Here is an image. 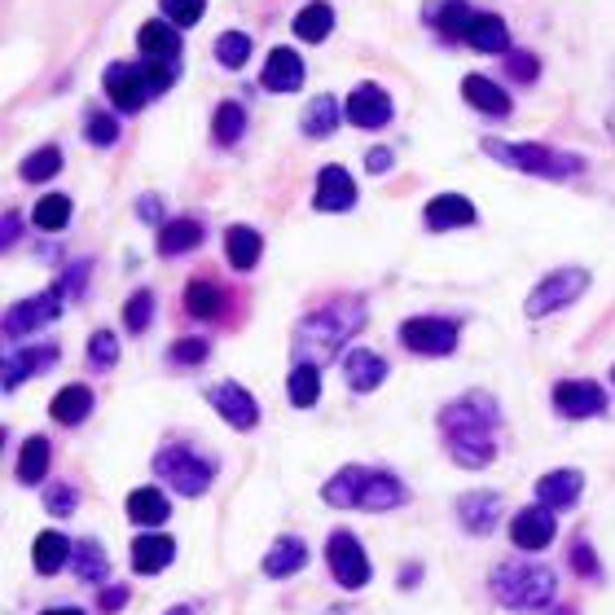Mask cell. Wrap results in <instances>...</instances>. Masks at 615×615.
<instances>
[{
    "label": "cell",
    "mask_w": 615,
    "mask_h": 615,
    "mask_svg": "<svg viewBox=\"0 0 615 615\" xmlns=\"http://www.w3.org/2000/svg\"><path fill=\"white\" fill-rule=\"evenodd\" d=\"M497 400L484 396V391H471L453 404L440 409V435H444V449L457 466L466 471H484L493 457H497Z\"/></svg>",
    "instance_id": "cell-1"
},
{
    "label": "cell",
    "mask_w": 615,
    "mask_h": 615,
    "mask_svg": "<svg viewBox=\"0 0 615 615\" xmlns=\"http://www.w3.org/2000/svg\"><path fill=\"white\" fill-rule=\"evenodd\" d=\"M365 325V308L360 304H330L316 308L300 325L295 334V352H300V365H321L325 356H334L356 330Z\"/></svg>",
    "instance_id": "cell-2"
},
{
    "label": "cell",
    "mask_w": 615,
    "mask_h": 615,
    "mask_svg": "<svg viewBox=\"0 0 615 615\" xmlns=\"http://www.w3.org/2000/svg\"><path fill=\"white\" fill-rule=\"evenodd\" d=\"M559 594V581L550 568L541 563H528V559H515V563H501L493 572V598L506 607V612H541L550 607Z\"/></svg>",
    "instance_id": "cell-3"
},
{
    "label": "cell",
    "mask_w": 615,
    "mask_h": 615,
    "mask_svg": "<svg viewBox=\"0 0 615 615\" xmlns=\"http://www.w3.org/2000/svg\"><path fill=\"white\" fill-rule=\"evenodd\" d=\"M484 154H493L497 163L515 168V172H528V176H550V181H563V176H576L585 168L581 154H559L550 145H510V141H484Z\"/></svg>",
    "instance_id": "cell-4"
},
{
    "label": "cell",
    "mask_w": 615,
    "mask_h": 615,
    "mask_svg": "<svg viewBox=\"0 0 615 615\" xmlns=\"http://www.w3.org/2000/svg\"><path fill=\"white\" fill-rule=\"evenodd\" d=\"M154 475L163 484H172L181 497H203L212 488V479H216V462L203 457L190 444H168V449L154 453Z\"/></svg>",
    "instance_id": "cell-5"
},
{
    "label": "cell",
    "mask_w": 615,
    "mask_h": 615,
    "mask_svg": "<svg viewBox=\"0 0 615 615\" xmlns=\"http://www.w3.org/2000/svg\"><path fill=\"white\" fill-rule=\"evenodd\" d=\"M590 291V273L585 269H559V273H546L541 287L528 295V316H550L559 308H572L581 295Z\"/></svg>",
    "instance_id": "cell-6"
},
{
    "label": "cell",
    "mask_w": 615,
    "mask_h": 615,
    "mask_svg": "<svg viewBox=\"0 0 615 615\" xmlns=\"http://www.w3.org/2000/svg\"><path fill=\"white\" fill-rule=\"evenodd\" d=\"M457 338H462V330L449 316H409L400 325V343L422 356H449L457 347Z\"/></svg>",
    "instance_id": "cell-7"
},
{
    "label": "cell",
    "mask_w": 615,
    "mask_h": 615,
    "mask_svg": "<svg viewBox=\"0 0 615 615\" xmlns=\"http://www.w3.org/2000/svg\"><path fill=\"white\" fill-rule=\"evenodd\" d=\"M325 563H330V576L343 585V590H365L369 585V559H365V546L352 537V532H334L325 541Z\"/></svg>",
    "instance_id": "cell-8"
},
{
    "label": "cell",
    "mask_w": 615,
    "mask_h": 615,
    "mask_svg": "<svg viewBox=\"0 0 615 615\" xmlns=\"http://www.w3.org/2000/svg\"><path fill=\"white\" fill-rule=\"evenodd\" d=\"M62 304H66V291L62 287H48L40 291L35 300H22L4 312V338H22V334H35L40 325L57 321L62 316Z\"/></svg>",
    "instance_id": "cell-9"
},
{
    "label": "cell",
    "mask_w": 615,
    "mask_h": 615,
    "mask_svg": "<svg viewBox=\"0 0 615 615\" xmlns=\"http://www.w3.org/2000/svg\"><path fill=\"white\" fill-rule=\"evenodd\" d=\"M550 400H554V409L563 413V418H598L603 409H607V391L598 387V382H581V378H572V382H559L554 391H550Z\"/></svg>",
    "instance_id": "cell-10"
},
{
    "label": "cell",
    "mask_w": 615,
    "mask_h": 615,
    "mask_svg": "<svg viewBox=\"0 0 615 615\" xmlns=\"http://www.w3.org/2000/svg\"><path fill=\"white\" fill-rule=\"evenodd\" d=\"M554 532H559V519H554L550 506H528V510H519V515L510 519V541H515L519 550H528V554L546 550V546L554 541Z\"/></svg>",
    "instance_id": "cell-11"
},
{
    "label": "cell",
    "mask_w": 615,
    "mask_h": 615,
    "mask_svg": "<svg viewBox=\"0 0 615 615\" xmlns=\"http://www.w3.org/2000/svg\"><path fill=\"white\" fill-rule=\"evenodd\" d=\"M212 404H216V413H220L234 431H251V427L260 422V404H256V396H251L242 382H216V387H212Z\"/></svg>",
    "instance_id": "cell-12"
},
{
    "label": "cell",
    "mask_w": 615,
    "mask_h": 615,
    "mask_svg": "<svg viewBox=\"0 0 615 615\" xmlns=\"http://www.w3.org/2000/svg\"><path fill=\"white\" fill-rule=\"evenodd\" d=\"M106 93H110V101H115L119 110H141V106L154 97V88H150L141 62H137V66H110V75H106Z\"/></svg>",
    "instance_id": "cell-13"
},
{
    "label": "cell",
    "mask_w": 615,
    "mask_h": 615,
    "mask_svg": "<svg viewBox=\"0 0 615 615\" xmlns=\"http://www.w3.org/2000/svg\"><path fill=\"white\" fill-rule=\"evenodd\" d=\"M57 360V347L53 343H40V347H9L4 360H0V374H4V391H13L22 378L48 369Z\"/></svg>",
    "instance_id": "cell-14"
},
{
    "label": "cell",
    "mask_w": 615,
    "mask_h": 615,
    "mask_svg": "<svg viewBox=\"0 0 615 615\" xmlns=\"http://www.w3.org/2000/svg\"><path fill=\"white\" fill-rule=\"evenodd\" d=\"M347 119L356 128H382L391 119V97L378 84H356L347 97Z\"/></svg>",
    "instance_id": "cell-15"
},
{
    "label": "cell",
    "mask_w": 615,
    "mask_h": 615,
    "mask_svg": "<svg viewBox=\"0 0 615 615\" xmlns=\"http://www.w3.org/2000/svg\"><path fill=\"white\" fill-rule=\"evenodd\" d=\"M581 493H585V475L572 471V466H568V471H550V475L537 479V501L550 506V510H568V506H576Z\"/></svg>",
    "instance_id": "cell-16"
},
{
    "label": "cell",
    "mask_w": 615,
    "mask_h": 615,
    "mask_svg": "<svg viewBox=\"0 0 615 615\" xmlns=\"http://www.w3.org/2000/svg\"><path fill=\"white\" fill-rule=\"evenodd\" d=\"M497 515H501V497L497 493H466V497H457V524L471 537H488L497 528Z\"/></svg>",
    "instance_id": "cell-17"
},
{
    "label": "cell",
    "mask_w": 615,
    "mask_h": 615,
    "mask_svg": "<svg viewBox=\"0 0 615 615\" xmlns=\"http://www.w3.org/2000/svg\"><path fill=\"white\" fill-rule=\"evenodd\" d=\"M404 501H409V488H404L396 475H387V471H369L356 510H374V515H382V510H400Z\"/></svg>",
    "instance_id": "cell-18"
},
{
    "label": "cell",
    "mask_w": 615,
    "mask_h": 615,
    "mask_svg": "<svg viewBox=\"0 0 615 615\" xmlns=\"http://www.w3.org/2000/svg\"><path fill=\"white\" fill-rule=\"evenodd\" d=\"M172 559H176V541L163 537V532H141V537L132 541V568H137L141 576H159V572H168Z\"/></svg>",
    "instance_id": "cell-19"
},
{
    "label": "cell",
    "mask_w": 615,
    "mask_h": 615,
    "mask_svg": "<svg viewBox=\"0 0 615 615\" xmlns=\"http://www.w3.org/2000/svg\"><path fill=\"white\" fill-rule=\"evenodd\" d=\"M475 220V203L466 194H435L427 203V229L431 234H444V229H457V225H471Z\"/></svg>",
    "instance_id": "cell-20"
},
{
    "label": "cell",
    "mask_w": 615,
    "mask_h": 615,
    "mask_svg": "<svg viewBox=\"0 0 615 615\" xmlns=\"http://www.w3.org/2000/svg\"><path fill=\"white\" fill-rule=\"evenodd\" d=\"M343 374H347L352 391H374L387 378V360L374 356L369 347H352V352H343Z\"/></svg>",
    "instance_id": "cell-21"
},
{
    "label": "cell",
    "mask_w": 615,
    "mask_h": 615,
    "mask_svg": "<svg viewBox=\"0 0 615 615\" xmlns=\"http://www.w3.org/2000/svg\"><path fill=\"white\" fill-rule=\"evenodd\" d=\"M260 84L273 88V93H295V88L304 84V62H300V53H295V48H273L269 62H265Z\"/></svg>",
    "instance_id": "cell-22"
},
{
    "label": "cell",
    "mask_w": 615,
    "mask_h": 615,
    "mask_svg": "<svg viewBox=\"0 0 615 615\" xmlns=\"http://www.w3.org/2000/svg\"><path fill=\"white\" fill-rule=\"evenodd\" d=\"M365 475H369V466H343V471H334L330 484L321 488L325 506H334V510H356V506H360V493H365Z\"/></svg>",
    "instance_id": "cell-23"
},
{
    "label": "cell",
    "mask_w": 615,
    "mask_h": 615,
    "mask_svg": "<svg viewBox=\"0 0 615 615\" xmlns=\"http://www.w3.org/2000/svg\"><path fill=\"white\" fill-rule=\"evenodd\" d=\"M316 212H347L352 203H356V185H352V176L343 172V168H325L321 176H316Z\"/></svg>",
    "instance_id": "cell-24"
},
{
    "label": "cell",
    "mask_w": 615,
    "mask_h": 615,
    "mask_svg": "<svg viewBox=\"0 0 615 615\" xmlns=\"http://www.w3.org/2000/svg\"><path fill=\"white\" fill-rule=\"evenodd\" d=\"M304 568H308V546L300 537H278L269 546V554H265V576H273V581H287V576H295Z\"/></svg>",
    "instance_id": "cell-25"
},
{
    "label": "cell",
    "mask_w": 615,
    "mask_h": 615,
    "mask_svg": "<svg viewBox=\"0 0 615 615\" xmlns=\"http://www.w3.org/2000/svg\"><path fill=\"white\" fill-rule=\"evenodd\" d=\"M137 48H141L145 57L176 62L185 44H181V31H176L172 22H141V31H137Z\"/></svg>",
    "instance_id": "cell-26"
},
{
    "label": "cell",
    "mask_w": 615,
    "mask_h": 615,
    "mask_svg": "<svg viewBox=\"0 0 615 615\" xmlns=\"http://www.w3.org/2000/svg\"><path fill=\"white\" fill-rule=\"evenodd\" d=\"M48 413H53V422H62V427H79V422L93 413V391H88L84 382H71V387H62V391L53 396Z\"/></svg>",
    "instance_id": "cell-27"
},
{
    "label": "cell",
    "mask_w": 615,
    "mask_h": 615,
    "mask_svg": "<svg viewBox=\"0 0 615 615\" xmlns=\"http://www.w3.org/2000/svg\"><path fill=\"white\" fill-rule=\"evenodd\" d=\"M31 563H35L40 576H57L71 563V541L62 532H40L35 546H31Z\"/></svg>",
    "instance_id": "cell-28"
},
{
    "label": "cell",
    "mask_w": 615,
    "mask_h": 615,
    "mask_svg": "<svg viewBox=\"0 0 615 615\" xmlns=\"http://www.w3.org/2000/svg\"><path fill=\"white\" fill-rule=\"evenodd\" d=\"M462 97H466L475 110H484V115H510V97H506L488 75H466V79H462Z\"/></svg>",
    "instance_id": "cell-29"
},
{
    "label": "cell",
    "mask_w": 615,
    "mask_h": 615,
    "mask_svg": "<svg viewBox=\"0 0 615 615\" xmlns=\"http://www.w3.org/2000/svg\"><path fill=\"white\" fill-rule=\"evenodd\" d=\"M422 13H427L431 26H440L444 35H462V40H466V31L475 22V13L466 9V0H431Z\"/></svg>",
    "instance_id": "cell-30"
},
{
    "label": "cell",
    "mask_w": 615,
    "mask_h": 615,
    "mask_svg": "<svg viewBox=\"0 0 615 615\" xmlns=\"http://www.w3.org/2000/svg\"><path fill=\"white\" fill-rule=\"evenodd\" d=\"M466 44H475L479 53H506L510 48V31L497 13H475L471 31H466Z\"/></svg>",
    "instance_id": "cell-31"
},
{
    "label": "cell",
    "mask_w": 615,
    "mask_h": 615,
    "mask_svg": "<svg viewBox=\"0 0 615 615\" xmlns=\"http://www.w3.org/2000/svg\"><path fill=\"white\" fill-rule=\"evenodd\" d=\"M260 251H265V238L256 234V229H247V225H234L229 229V238H225V256H229V265L234 269H256L260 265Z\"/></svg>",
    "instance_id": "cell-32"
},
{
    "label": "cell",
    "mask_w": 615,
    "mask_h": 615,
    "mask_svg": "<svg viewBox=\"0 0 615 615\" xmlns=\"http://www.w3.org/2000/svg\"><path fill=\"white\" fill-rule=\"evenodd\" d=\"M128 519H132L137 528H159V524H168V497H163L159 488H137V493H128Z\"/></svg>",
    "instance_id": "cell-33"
},
{
    "label": "cell",
    "mask_w": 615,
    "mask_h": 615,
    "mask_svg": "<svg viewBox=\"0 0 615 615\" xmlns=\"http://www.w3.org/2000/svg\"><path fill=\"white\" fill-rule=\"evenodd\" d=\"M203 242V225L198 220H168L159 229V256H190Z\"/></svg>",
    "instance_id": "cell-34"
},
{
    "label": "cell",
    "mask_w": 615,
    "mask_h": 615,
    "mask_svg": "<svg viewBox=\"0 0 615 615\" xmlns=\"http://www.w3.org/2000/svg\"><path fill=\"white\" fill-rule=\"evenodd\" d=\"M71 572H75L79 581L97 585V581H106L110 559H106V550H101L97 541H75V546H71Z\"/></svg>",
    "instance_id": "cell-35"
},
{
    "label": "cell",
    "mask_w": 615,
    "mask_h": 615,
    "mask_svg": "<svg viewBox=\"0 0 615 615\" xmlns=\"http://www.w3.org/2000/svg\"><path fill=\"white\" fill-rule=\"evenodd\" d=\"M48 440L44 435H31L26 444H22V453H18V484H40L44 475H48Z\"/></svg>",
    "instance_id": "cell-36"
},
{
    "label": "cell",
    "mask_w": 615,
    "mask_h": 615,
    "mask_svg": "<svg viewBox=\"0 0 615 615\" xmlns=\"http://www.w3.org/2000/svg\"><path fill=\"white\" fill-rule=\"evenodd\" d=\"M330 31H334V9L325 0H312L295 13V35L308 40V44H321Z\"/></svg>",
    "instance_id": "cell-37"
},
{
    "label": "cell",
    "mask_w": 615,
    "mask_h": 615,
    "mask_svg": "<svg viewBox=\"0 0 615 615\" xmlns=\"http://www.w3.org/2000/svg\"><path fill=\"white\" fill-rule=\"evenodd\" d=\"M287 391H291V404L295 409L316 404V396H321V365H295L291 378H287Z\"/></svg>",
    "instance_id": "cell-38"
},
{
    "label": "cell",
    "mask_w": 615,
    "mask_h": 615,
    "mask_svg": "<svg viewBox=\"0 0 615 615\" xmlns=\"http://www.w3.org/2000/svg\"><path fill=\"white\" fill-rule=\"evenodd\" d=\"M220 304H225L220 287H212V282H190V287H185V308H190V316L212 321V316H220Z\"/></svg>",
    "instance_id": "cell-39"
},
{
    "label": "cell",
    "mask_w": 615,
    "mask_h": 615,
    "mask_svg": "<svg viewBox=\"0 0 615 615\" xmlns=\"http://www.w3.org/2000/svg\"><path fill=\"white\" fill-rule=\"evenodd\" d=\"M35 229H44V234H57L66 220H71V198L66 194H44L40 203H35Z\"/></svg>",
    "instance_id": "cell-40"
},
{
    "label": "cell",
    "mask_w": 615,
    "mask_h": 615,
    "mask_svg": "<svg viewBox=\"0 0 615 615\" xmlns=\"http://www.w3.org/2000/svg\"><path fill=\"white\" fill-rule=\"evenodd\" d=\"M212 132H216V141H220V145H234V141L247 132V110H242L238 101H225V106L216 110Z\"/></svg>",
    "instance_id": "cell-41"
},
{
    "label": "cell",
    "mask_w": 615,
    "mask_h": 615,
    "mask_svg": "<svg viewBox=\"0 0 615 615\" xmlns=\"http://www.w3.org/2000/svg\"><path fill=\"white\" fill-rule=\"evenodd\" d=\"M334 119H338L334 97H316V101H308L304 110V132L308 137H330L334 132Z\"/></svg>",
    "instance_id": "cell-42"
},
{
    "label": "cell",
    "mask_w": 615,
    "mask_h": 615,
    "mask_svg": "<svg viewBox=\"0 0 615 615\" xmlns=\"http://www.w3.org/2000/svg\"><path fill=\"white\" fill-rule=\"evenodd\" d=\"M216 57H220L229 71L247 66V57H251V35H247V31H225V35L216 40Z\"/></svg>",
    "instance_id": "cell-43"
},
{
    "label": "cell",
    "mask_w": 615,
    "mask_h": 615,
    "mask_svg": "<svg viewBox=\"0 0 615 615\" xmlns=\"http://www.w3.org/2000/svg\"><path fill=\"white\" fill-rule=\"evenodd\" d=\"M57 168H62V150H57V145H44V150L26 154L22 181H48V176H57Z\"/></svg>",
    "instance_id": "cell-44"
},
{
    "label": "cell",
    "mask_w": 615,
    "mask_h": 615,
    "mask_svg": "<svg viewBox=\"0 0 615 615\" xmlns=\"http://www.w3.org/2000/svg\"><path fill=\"white\" fill-rule=\"evenodd\" d=\"M150 321H154V295H150V291H137V295L128 300V308H123V325H128L132 334H145Z\"/></svg>",
    "instance_id": "cell-45"
},
{
    "label": "cell",
    "mask_w": 615,
    "mask_h": 615,
    "mask_svg": "<svg viewBox=\"0 0 615 615\" xmlns=\"http://www.w3.org/2000/svg\"><path fill=\"white\" fill-rule=\"evenodd\" d=\"M119 360V338L110 334V330H97L93 338H88V365L93 369H110Z\"/></svg>",
    "instance_id": "cell-46"
},
{
    "label": "cell",
    "mask_w": 615,
    "mask_h": 615,
    "mask_svg": "<svg viewBox=\"0 0 615 615\" xmlns=\"http://www.w3.org/2000/svg\"><path fill=\"white\" fill-rule=\"evenodd\" d=\"M203 0H163V18L172 22V26H194L198 18H203Z\"/></svg>",
    "instance_id": "cell-47"
},
{
    "label": "cell",
    "mask_w": 615,
    "mask_h": 615,
    "mask_svg": "<svg viewBox=\"0 0 615 615\" xmlns=\"http://www.w3.org/2000/svg\"><path fill=\"white\" fill-rule=\"evenodd\" d=\"M176 365H203L207 356H212V343L207 338H181V343H172V352H168Z\"/></svg>",
    "instance_id": "cell-48"
},
{
    "label": "cell",
    "mask_w": 615,
    "mask_h": 615,
    "mask_svg": "<svg viewBox=\"0 0 615 615\" xmlns=\"http://www.w3.org/2000/svg\"><path fill=\"white\" fill-rule=\"evenodd\" d=\"M75 506H79V493H75L71 484H53V488L44 493V510H48V515H57V519H66Z\"/></svg>",
    "instance_id": "cell-49"
},
{
    "label": "cell",
    "mask_w": 615,
    "mask_h": 615,
    "mask_svg": "<svg viewBox=\"0 0 615 615\" xmlns=\"http://www.w3.org/2000/svg\"><path fill=\"white\" fill-rule=\"evenodd\" d=\"M115 137H119V123L115 119H106V115H93L88 119V141L93 145H115Z\"/></svg>",
    "instance_id": "cell-50"
},
{
    "label": "cell",
    "mask_w": 615,
    "mask_h": 615,
    "mask_svg": "<svg viewBox=\"0 0 615 615\" xmlns=\"http://www.w3.org/2000/svg\"><path fill=\"white\" fill-rule=\"evenodd\" d=\"M97 607H101V612H123V607H128V590H123V585L101 590V594H97Z\"/></svg>",
    "instance_id": "cell-51"
},
{
    "label": "cell",
    "mask_w": 615,
    "mask_h": 615,
    "mask_svg": "<svg viewBox=\"0 0 615 615\" xmlns=\"http://www.w3.org/2000/svg\"><path fill=\"white\" fill-rule=\"evenodd\" d=\"M510 75L515 79H537V57L532 53H510Z\"/></svg>",
    "instance_id": "cell-52"
},
{
    "label": "cell",
    "mask_w": 615,
    "mask_h": 615,
    "mask_svg": "<svg viewBox=\"0 0 615 615\" xmlns=\"http://www.w3.org/2000/svg\"><path fill=\"white\" fill-rule=\"evenodd\" d=\"M572 568H576L581 576H598V559H594V550H590V546H576V550H572Z\"/></svg>",
    "instance_id": "cell-53"
},
{
    "label": "cell",
    "mask_w": 615,
    "mask_h": 615,
    "mask_svg": "<svg viewBox=\"0 0 615 615\" xmlns=\"http://www.w3.org/2000/svg\"><path fill=\"white\" fill-rule=\"evenodd\" d=\"M84 273H88V260H79L75 269H66V278H62L57 287H62V291H71V295H79V291H84Z\"/></svg>",
    "instance_id": "cell-54"
},
{
    "label": "cell",
    "mask_w": 615,
    "mask_h": 615,
    "mask_svg": "<svg viewBox=\"0 0 615 615\" xmlns=\"http://www.w3.org/2000/svg\"><path fill=\"white\" fill-rule=\"evenodd\" d=\"M137 216H141V220H159V216H163V203H159V194H145V198L137 203Z\"/></svg>",
    "instance_id": "cell-55"
},
{
    "label": "cell",
    "mask_w": 615,
    "mask_h": 615,
    "mask_svg": "<svg viewBox=\"0 0 615 615\" xmlns=\"http://www.w3.org/2000/svg\"><path fill=\"white\" fill-rule=\"evenodd\" d=\"M365 163H369V172H387L391 168V150H369Z\"/></svg>",
    "instance_id": "cell-56"
},
{
    "label": "cell",
    "mask_w": 615,
    "mask_h": 615,
    "mask_svg": "<svg viewBox=\"0 0 615 615\" xmlns=\"http://www.w3.org/2000/svg\"><path fill=\"white\" fill-rule=\"evenodd\" d=\"M0 234H4V238H0V242H4V247H9V242H13V234H18V216H13V212H9V216H4V229H0Z\"/></svg>",
    "instance_id": "cell-57"
},
{
    "label": "cell",
    "mask_w": 615,
    "mask_h": 615,
    "mask_svg": "<svg viewBox=\"0 0 615 615\" xmlns=\"http://www.w3.org/2000/svg\"><path fill=\"white\" fill-rule=\"evenodd\" d=\"M40 615H84L79 607H53V612H40Z\"/></svg>",
    "instance_id": "cell-58"
},
{
    "label": "cell",
    "mask_w": 615,
    "mask_h": 615,
    "mask_svg": "<svg viewBox=\"0 0 615 615\" xmlns=\"http://www.w3.org/2000/svg\"><path fill=\"white\" fill-rule=\"evenodd\" d=\"M163 615H194L190 607H172V612H163Z\"/></svg>",
    "instance_id": "cell-59"
},
{
    "label": "cell",
    "mask_w": 615,
    "mask_h": 615,
    "mask_svg": "<svg viewBox=\"0 0 615 615\" xmlns=\"http://www.w3.org/2000/svg\"><path fill=\"white\" fill-rule=\"evenodd\" d=\"M612 132H615V115H612Z\"/></svg>",
    "instance_id": "cell-60"
},
{
    "label": "cell",
    "mask_w": 615,
    "mask_h": 615,
    "mask_svg": "<svg viewBox=\"0 0 615 615\" xmlns=\"http://www.w3.org/2000/svg\"><path fill=\"white\" fill-rule=\"evenodd\" d=\"M612 378H615V369H612Z\"/></svg>",
    "instance_id": "cell-61"
}]
</instances>
